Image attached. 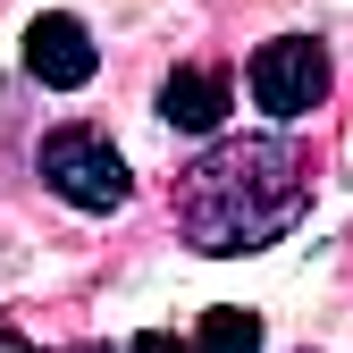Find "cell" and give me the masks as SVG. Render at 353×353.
<instances>
[{"mask_svg": "<svg viewBox=\"0 0 353 353\" xmlns=\"http://www.w3.org/2000/svg\"><path fill=\"white\" fill-rule=\"evenodd\" d=\"M303 210H312V160L294 135H219L168 185V219L202 261L270 252L278 236H294Z\"/></svg>", "mask_w": 353, "mask_h": 353, "instance_id": "cell-1", "label": "cell"}, {"mask_svg": "<svg viewBox=\"0 0 353 353\" xmlns=\"http://www.w3.org/2000/svg\"><path fill=\"white\" fill-rule=\"evenodd\" d=\"M34 176L68 210H93V219L126 210V194H135V176H126V160H118V143L101 135V126H51L42 152H34Z\"/></svg>", "mask_w": 353, "mask_h": 353, "instance_id": "cell-2", "label": "cell"}, {"mask_svg": "<svg viewBox=\"0 0 353 353\" xmlns=\"http://www.w3.org/2000/svg\"><path fill=\"white\" fill-rule=\"evenodd\" d=\"M244 84H252V101L270 110L278 126H294V118H312V110L328 101L336 59H328V42H320V34H278V42H261V51H252Z\"/></svg>", "mask_w": 353, "mask_h": 353, "instance_id": "cell-3", "label": "cell"}, {"mask_svg": "<svg viewBox=\"0 0 353 353\" xmlns=\"http://www.w3.org/2000/svg\"><path fill=\"white\" fill-rule=\"evenodd\" d=\"M26 68L51 84V93H76V84H93L101 51H93V34H84V17H68V9H42V17L26 26Z\"/></svg>", "mask_w": 353, "mask_h": 353, "instance_id": "cell-4", "label": "cell"}, {"mask_svg": "<svg viewBox=\"0 0 353 353\" xmlns=\"http://www.w3.org/2000/svg\"><path fill=\"white\" fill-rule=\"evenodd\" d=\"M160 118L176 126V135H210V126L228 118V76L219 68H176L160 84Z\"/></svg>", "mask_w": 353, "mask_h": 353, "instance_id": "cell-5", "label": "cell"}, {"mask_svg": "<svg viewBox=\"0 0 353 353\" xmlns=\"http://www.w3.org/2000/svg\"><path fill=\"white\" fill-rule=\"evenodd\" d=\"M194 353H261V312H244V303H219V312H202Z\"/></svg>", "mask_w": 353, "mask_h": 353, "instance_id": "cell-6", "label": "cell"}, {"mask_svg": "<svg viewBox=\"0 0 353 353\" xmlns=\"http://www.w3.org/2000/svg\"><path fill=\"white\" fill-rule=\"evenodd\" d=\"M76 353H194V336H168V328H143L126 345H76Z\"/></svg>", "mask_w": 353, "mask_h": 353, "instance_id": "cell-7", "label": "cell"}]
</instances>
